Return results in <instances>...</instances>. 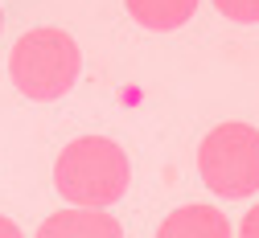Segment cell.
<instances>
[{
  "mask_svg": "<svg viewBox=\"0 0 259 238\" xmlns=\"http://www.w3.org/2000/svg\"><path fill=\"white\" fill-rule=\"evenodd\" d=\"M0 29H5V9H0Z\"/></svg>",
  "mask_w": 259,
  "mask_h": 238,
  "instance_id": "30bf717a",
  "label": "cell"
},
{
  "mask_svg": "<svg viewBox=\"0 0 259 238\" xmlns=\"http://www.w3.org/2000/svg\"><path fill=\"white\" fill-rule=\"evenodd\" d=\"M239 238H259V206H251L239 222Z\"/></svg>",
  "mask_w": 259,
  "mask_h": 238,
  "instance_id": "ba28073f",
  "label": "cell"
},
{
  "mask_svg": "<svg viewBox=\"0 0 259 238\" xmlns=\"http://www.w3.org/2000/svg\"><path fill=\"white\" fill-rule=\"evenodd\" d=\"M132 185V160L107 135H78L54 160V189L87 210H107Z\"/></svg>",
  "mask_w": 259,
  "mask_h": 238,
  "instance_id": "6da1fadb",
  "label": "cell"
},
{
  "mask_svg": "<svg viewBox=\"0 0 259 238\" xmlns=\"http://www.w3.org/2000/svg\"><path fill=\"white\" fill-rule=\"evenodd\" d=\"M156 238H235L231 218L218 206H181L156 226Z\"/></svg>",
  "mask_w": 259,
  "mask_h": 238,
  "instance_id": "5b68a950",
  "label": "cell"
},
{
  "mask_svg": "<svg viewBox=\"0 0 259 238\" xmlns=\"http://www.w3.org/2000/svg\"><path fill=\"white\" fill-rule=\"evenodd\" d=\"M33 238H123L119 218H111L107 210H87V206H70L50 214Z\"/></svg>",
  "mask_w": 259,
  "mask_h": 238,
  "instance_id": "277c9868",
  "label": "cell"
},
{
  "mask_svg": "<svg viewBox=\"0 0 259 238\" xmlns=\"http://www.w3.org/2000/svg\"><path fill=\"white\" fill-rule=\"evenodd\" d=\"M202 185L226 201L259 193V131L251 123H218L198 144Z\"/></svg>",
  "mask_w": 259,
  "mask_h": 238,
  "instance_id": "3957f363",
  "label": "cell"
},
{
  "mask_svg": "<svg viewBox=\"0 0 259 238\" xmlns=\"http://www.w3.org/2000/svg\"><path fill=\"white\" fill-rule=\"evenodd\" d=\"M214 9L226 21H239V25H259V0H214Z\"/></svg>",
  "mask_w": 259,
  "mask_h": 238,
  "instance_id": "52a82bcc",
  "label": "cell"
},
{
  "mask_svg": "<svg viewBox=\"0 0 259 238\" xmlns=\"http://www.w3.org/2000/svg\"><path fill=\"white\" fill-rule=\"evenodd\" d=\"M78 74H82V54L66 29H54V25L29 29L9 50V78L33 103L62 99L78 82Z\"/></svg>",
  "mask_w": 259,
  "mask_h": 238,
  "instance_id": "7a4b0ae2",
  "label": "cell"
},
{
  "mask_svg": "<svg viewBox=\"0 0 259 238\" xmlns=\"http://www.w3.org/2000/svg\"><path fill=\"white\" fill-rule=\"evenodd\" d=\"M0 238H25V234H21V226H17L13 218H5V214H0Z\"/></svg>",
  "mask_w": 259,
  "mask_h": 238,
  "instance_id": "9c48e42d",
  "label": "cell"
},
{
  "mask_svg": "<svg viewBox=\"0 0 259 238\" xmlns=\"http://www.w3.org/2000/svg\"><path fill=\"white\" fill-rule=\"evenodd\" d=\"M123 5H127V13H132L136 25L169 33V29H181L193 13H198L202 0H123Z\"/></svg>",
  "mask_w": 259,
  "mask_h": 238,
  "instance_id": "8992f818",
  "label": "cell"
}]
</instances>
